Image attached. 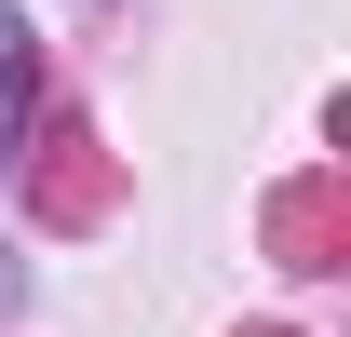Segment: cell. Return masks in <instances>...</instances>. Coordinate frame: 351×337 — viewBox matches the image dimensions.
I'll use <instances>...</instances> for the list:
<instances>
[{"label": "cell", "instance_id": "6da1fadb", "mask_svg": "<svg viewBox=\"0 0 351 337\" xmlns=\"http://www.w3.org/2000/svg\"><path fill=\"white\" fill-rule=\"evenodd\" d=\"M14 135H27V27L0 0V162H14Z\"/></svg>", "mask_w": 351, "mask_h": 337}]
</instances>
